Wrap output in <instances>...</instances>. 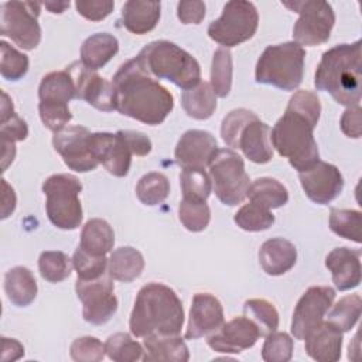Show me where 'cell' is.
<instances>
[{
  "mask_svg": "<svg viewBox=\"0 0 362 362\" xmlns=\"http://www.w3.org/2000/svg\"><path fill=\"white\" fill-rule=\"evenodd\" d=\"M1 342H3V361H16L24 355V348L18 341L3 337Z\"/></svg>",
  "mask_w": 362,
  "mask_h": 362,
  "instance_id": "55",
  "label": "cell"
},
{
  "mask_svg": "<svg viewBox=\"0 0 362 362\" xmlns=\"http://www.w3.org/2000/svg\"><path fill=\"white\" fill-rule=\"evenodd\" d=\"M222 324L223 308L221 301L209 293H197L192 297L185 338L198 339L216 331Z\"/></svg>",
  "mask_w": 362,
  "mask_h": 362,
  "instance_id": "21",
  "label": "cell"
},
{
  "mask_svg": "<svg viewBox=\"0 0 362 362\" xmlns=\"http://www.w3.org/2000/svg\"><path fill=\"white\" fill-rule=\"evenodd\" d=\"M283 6L300 14L293 27V38L298 45H320L329 40L335 14L329 3L321 0L283 1Z\"/></svg>",
  "mask_w": 362,
  "mask_h": 362,
  "instance_id": "11",
  "label": "cell"
},
{
  "mask_svg": "<svg viewBox=\"0 0 362 362\" xmlns=\"http://www.w3.org/2000/svg\"><path fill=\"white\" fill-rule=\"evenodd\" d=\"M318 122L287 107L270 132V143L298 173L307 171L320 161L314 129Z\"/></svg>",
  "mask_w": 362,
  "mask_h": 362,
  "instance_id": "4",
  "label": "cell"
},
{
  "mask_svg": "<svg viewBox=\"0 0 362 362\" xmlns=\"http://www.w3.org/2000/svg\"><path fill=\"white\" fill-rule=\"evenodd\" d=\"M119 51V41L109 33H96L88 37L81 47V62L89 69L105 66Z\"/></svg>",
  "mask_w": 362,
  "mask_h": 362,
  "instance_id": "28",
  "label": "cell"
},
{
  "mask_svg": "<svg viewBox=\"0 0 362 362\" xmlns=\"http://www.w3.org/2000/svg\"><path fill=\"white\" fill-rule=\"evenodd\" d=\"M146 362H187L188 346L178 335H150L143 341Z\"/></svg>",
  "mask_w": 362,
  "mask_h": 362,
  "instance_id": "27",
  "label": "cell"
},
{
  "mask_svg": "<svg viewBox=\"0 0 362 362\" xmlns=\"http://www.w3.org/2000/svg\"><path fill=\"white\" fill-rule=\"evenodd\" d=\"M144 269L143 255L130 246H123L112 252L107 260V273L113 280L130 283L136 280Z\"/></svg>",
  "mask_w": 362,
  "mask_h": 362,
  "instance_id": "30",
  "label": "cell"
},
{
  "mask_svg": "<svg viewBox=\"0 0 362 362\" xmlns=\"http://www.w3.org/2000/svg\"><path fill=\"white\" fill-rule=\"evenodd\" d=\"M178 218L189 232L204 230L211 219V209L206 202L184 199L178 205Z\"/></svg>",
  "mask_w": 362,
  "mask_h": 362,
  "instance_id": "44",
  "label": "cell"
},
{
  "mask_svg": "<svg viewBox=\"0 0 362 362\" xmlns=\"http://www.w3.org/2000/svg\"><path fill=\"white\" fill-rule=\"evenodd\" d=\"M69 351L71 358L76 362H99L106 354L105 344L95 337L76 338L71 344Z\"/></svg>",
  "mask_w": 362,
  "mask_h": 362,
  "instance_id": "48",
  "label": "cell"
},
{
  "mask_svg": "<svg viewBox=\"0 0 362 362\" xmlns=\"http://www.w3.org/2000/svg\"><path fill=\"white\" fill-rule=\"evenodd\" d=\"M115 245V232L112 226L99 218L89 219L81 232V243L85 252L95 256H106Z\"/></svg>",
  "mask_w": 362,
  "mask_h": 362,
  "instance_id": "31",
  "label": "cell"
},
{
  "mask_svg": "<svg viewBox=\"0 0 362 362\" xmlns=\"http://www.w3.org/2000/svg\"><path fill=\"white\" fill-rule=\"evenodd\" d=\"M78 298L83 304V320L93 325L107 322L117 310V298L113 294V281L109 273L93 279H78L75 284Z\"/></svg>",
  "mask_w": 362,
  "mask_h": 362,
  "instance_id": "13",
  "label": "cell"
},
{
  "mask_svg": "<svg viewBox=\"0 0 362 362\" xmlns=\"http://www.w3.org/2000/svg\"><path fill=\"white\" fill-rule=\"evenodd\" d=\"M105 351L109 359L115 362H134L143 359L144 348L126 332H116L105 342Z\"/></svg>",
  "mask_w": 362,
  "mask_h": 362,
  "instance_id": "40",
  "label": "cell"
},
{
  "mask_svg": "<svg viewBox=\"0 0 362 362\" xmlns=\"http://www.w3.org/2000/svg\"><path fill=\"white\" fill-rule=\"evenodd\" d=\"M246 198L267 209L280 208L287 204L288 192L287 188L274 178L263 177L250 182Z\"/></svg>",
  "mask_w": 362,
  "mask_h": 362,
  "instance_id": "33",
  "label": "cell"
},
{
  "mask_svg": "<svg viewBox=\"0 0 362 362\" xmlns=\"http://www.w3.org/2000/svg\"><path fill=\"white\" fill-rule=\"evenodd\" d=\"M260 337L257 325L247 317H236L223 322L206 339L208 345L221 354H239L256 344Z\"/></svg>",
  "mask_w": 362,
  "mask_h": 362,
  "instance_id": "19",
  "label": "cell"
},
{
  "mask_svg": "<svg viewBox=\"0 0 362 362\" xmlns=\"http://www.w3.org/2000/svg\"><path fill=\"white\" fill-rule=\"evenodd\" d=\"M325 266L339 291L351 290L361 283V250L335 247L325 257Z\"/></svg>",
  "mask_w": 362,
  "mask_h": 362,
  "instance_id": "23",
  "label": "cell"
},
{
  "mask_svg": "<svg viewBox=\"0 0 362 362\" xmlns=\"http://www.w3.org/2000/svg\"><path fill=\"white\" fill-rule=\"evenodd\" d=\"M218 151L216 139L205 130H188L177 143L175 163L182 168H205Z\"/></svg>",
  "mask_w": 362,
  "mask_h": 362,
  "instance_id": "20",
  "label": "cell"
},
{
  "mask_svg": "<svg viewBox=\"0 0 362 362\" xmlns=\"http://www.w3.org/2000/svg\"><path fill=\"white\" fill-rule=\"evenodd\" d=\"M298 178L305 195L320 205L329 204L344 188V178L339 170L321 160L307 171L298 173Z\"/></svg>",
  "mask_w": 362,
  "mask_h": 362,
  "instance_id": "18",
  "label": "cell"
},
{
  "mask_svg": "<svg viewBox=\"0 0 362 362\" xmlns=\"http://www.w3.org/2000/svg\"><path fill=\"white\" fill-rule=\"evenodd\" d=\"M335 300V290L329 286H313L298 300L291 320V334L304 339L310 331L324 321L327 311Z\"/></svg>",
  "mask_w": 362,
  "mask_h": 362,
  "instance_id": "14",
  "label": "cell"
},
{
  "mask_svg": "<svg viewBox=\"0 0 362 362\" xmlns=\"http://www.w3.org/2000/svg\"><path fill=\"white\" fill-rule=\"evenodd\" d=\"M180 185L184 199L206 202L212 182L204 168H182L180 174Z\"/></svg>",
  "mask_w": 362,
  "mask_h": 362,
  "instance_id": "38",
  "label": "cell"
},
{
  "mask_svg": "<svg viewBox=\"0 0 362 362\" xmlns=\"http://www.w3.org/2000/svg\"><path fill=\"white\" fill-rule=\"evenodd\" d=\"M361 44L356 40L329 48L322 54L314 75V86L346 107L359 106L361 102Z\"/></svg>",
  "mask_w": 362,
  "mask_h": 362,
  "instance_id": "3",
  "label": "cell"
},
{
  "mask_svg": "<svg viewBox=\"0 0 362 362\" xmlns=\"http://www.w3.org/2000/svg\"><path fill=\"white\" fill-rule=\"evenodd\" d=\"M209 175L215 195L228 205L235 206L245 201L250 185L245 171L243 158L230 148H218L209 163Z\"/></svg>",
  "mask_w": 362,
  "mask_h": 362,
  "instance_id": "9",
  "label": "cell"
},
{
  "mask_svg": "<svg viewBox=\"0 0 362 362\" xmlns=\"http://www.w3.org/2000/svg\"><path fill=\"white\" fill-rule=\"evenodd\" d=\"M1 168L3 171H6V168L8 167L10 163H13L14 156H16V147L13 141L4 140L1 139Z\"/></svg>",
  "mask_w": 362,
  "mask_h": 362,
  "instance_id": "56",
  "label": "cell"
},
{
  "mask_svg": "<svg viewBox=\"0 0 362 362\" xmlns=\"http://www.w3.org/2000/svg\"><path fill=\"white\" fill-rule=\"evenodd\" d=\"M168 194L170 181L161 173H147L139 180L136 185V195L139 201L148 206H154L164 202Z\"/></svg>",
  "mask_w": 362,
  "mask_h": 362,
  "instance_id": "36",
  "label": "cell"
},
{
  "mask_svg": "<svg viewBox=\"0 0 362 362\" xmlns=\"http://www.w3.org/2000/svg\"><path fill=\"white\" fill-rule=\"evenodd\" d=\"M89 148L93 157L112 175L126 177L132 164V151L122 130L116 133L98 132L89 136Z\"/></svg>",
  "mask_w": 362,
  "mask_h": 362,
  "instance_id": "17",
  "label": "cell"
},
{
  "mask_svg": "<svg viewBox=\"0 0 362 362\" xmlns=\"http://www.w3.org/2000/svg\"><path fill=\"white\" fill-rule=\"evenodd\" d=\"M160 16V1L129 0L122 7V24L127 31L137 35H143L156 28Z\"/></svg>",
  "mask_w": 362,
  "mask_h": 362,
  "instance_id": "26",
  "label": "cell"
},
{
  "mask_svg": "<svg viewBox=\"0 0 362 362\" xmlns=\"http://www.w3.org/2000/svg\"><path fill=\"white\" fill-rule=\"evenodd\" d=\"M107 260L106 256L90 255L78 246L72 257V264L78 273V279L93 280L106 273Z\"/></svg>",
  "mask_w": 362,
  "mask_h": 362,
  "instance_id": "46",
  "label": "cell"
},
{
  "mask_svg": "<svg viewBox=\"0 0 362 362\" xmlns=\"http://www.w3.org/2000/svg\"><path fill=\"white\" fill-rule=\"evenodd\" d=\"M75 7H76L78 13L82 17H85L86 20L100 21L112 13L115 3L109 1V0H90V1L78 0L75 3Z\"/></svg>",
  "mask_w": 362,
  "mask_h": 362,
  "instance_id": "50",
  "label": "cell"
},
{
  "mask_svg": "<svg viewBox=\"0 0 362 362\" xmlns=\"http://www.w3.org/2000/svg\"><path fill=\"white\" fill-rule=\"evenodd\" d=\"M75 85L76 99L86 100L102 112L116 110L115 88L112 82L102 78L96 71L86 68L82 62H74L65 69Z\"/></svg>",
  "mask_w": 362,
  "mask_h": 362,
  "instance_id": "16",
  "label": "cell"
},
{
  "mask_svg": "<svg viewBox=\"0 0 362 362\" xmlns=\"http://www.w3.org/2000/svg\"><path fill=\"white\" fill-rule=\"evenodd\" d=\"M293 356V339L286 332H272L266 335L262 348V358L266 362H287Z\"/></svg>",
  "mask_w": 362,
  "mask_h": 362,
  "instance_id": "47",
  "label": "cell"
},
{
  "mask_svg": "<svg viewBox=\"0 0 362 362\" xmlns=\"http://www.w3.org/2000/svg\"><path fill=\"white\" fill-rule=\"evenodd\" d=\"M1 122H0V136L8 141H20L28 136L27 123L14 112L13 102L10 96L1 92Z\"/></svg>",
  "mask_w": 362,
  "mask_h": 362,
  "instance_id": "42",
  "label": "cell"
},
{
  "mask_svg": "<svg viewBox=\"0 0 362 362\" xmlns=\"http://www.w3.org/2000/svg\"><path fill=\"white\" fill-rule=\"evenodd\" d=\"M232 148H240L245 157L256 164L269 163L273 157L270 127L256 116L239 130Z\"/></svg>",
  "mask_w": 362,
  "mask_h": 362,
  "instance_id": "22",
  "label": "cell"
},
{
  "mask_svg": "<svg viewBox=\"0 0 362 362\" xmlns=\"http://www.w3.org/2000/svg\"><path fill=\"white\" fill-rule=\"evenodd\" d=\"M116 110L141 123L157 126L174 107L167 88L148 75L136 58L124 62L112 78Z\"/></svg>",
  "mask_w": 362,
  "mask_h": 362,
  "instance_id": "1",
  "label": "cell"
},
{
  "mask_svg": "<svg viewBox=\"0 0 362 362\" xmlns=\"http://www.w3.org/2000/svg\"><path fill=\"white\" fill-rule=\"evenodd\" d=\"M341 130L345 136L359 139L362 134V109L361 106L346 107L341 117Z\"/></svg>",
  "mask_w": 362,
  "mask_h": 362,
  "instance_id": "51",
  "label": "cell"
},
{
  "mask_svg": "<svg viewBox=\"0 0 362 362\" xmlns=\"http://www.w3.org/2000/svg\"><path fill=\"white\" fill-rule=\"evenodd\" d=\"M305 352L318 362H337L341 358L342 332L328 321H322L307 334Z\"/></svg>",
  "mask_w": 362,
  "mask_h": 362,
  "instance_id": "24",
  "label": "cell"
},
{
  "mask_svg": "<svg viewBox=\"0 0 362 362\" xmlns=\"http://www.w3.org/2000/svg\"><path fill=\"white\" fill-rule=\"evenodd\" d=\"M204 1H180L177 6V16L182 24H199L205 17Z\"/></svg>",
  "mask_w": 362,
  "mask_h": 362,
  "instance_id": "52",
  "label": "cell"
},
{
  "mask_svg": "<svg viewBox=\"0 0 362 362\" xmlns=\"http://www.w3.org/2000/svg\"><path fill=\"white\" fill-rule=\"evenodd\" d=\"M256 115L247 109H233L230 110L222 120V124H221V136H222V140L229 146L232 147L233 146V141H235V137L236 134L239 133V130L247 123L250 122L252 119H255Z\"/></svg>",
  "mask_w": 362,
  "mask_h": 362,
  "instance_id": "49",
  "label": "cell"
},
{
  "mask_svg": "<svg viewBox=\"0 0 362 362\" xmlns=\"http://www.w3.org/2000/svg\"><path fill=\"white\" fill-rule=\"evenodd\" d=\"M41 3L6 1L1 4L0 33L23 49H34L41 41L38 16Z\"/></svg>",
  "mask_w": 362,
  "mask_h": 362,
  "instance_id": "12",
  "label": "cell"
},
{
  "mask_svg": "<svg viewBox=\"0 0 362 362\" xmlns=\"http://www.w3.org/2000/svg\"><path fill=\"white\" fill-rule=\"evenodd\" d=\"M1 218L6 219L10 214H13L16 208V194L14 189L7 184L6 180H1Z\"/></svg>",
  "mask_w": 362,
  "mask_h": 362,
  "instance_id": "54",
  "label": "cell"
},
{
  "mask_svg": "<svg viewBox=\"0 0 362 362\" xmlns=\"http://www.w3.org/2000/svg\"><path fill=\"white\" fill-rule=\"evenodd\" d=\"M331 230L345 239L361 243V212L356 209L331 208L329 214Z\"/></svg>",
  "mask_w": 362,
  "mask_h": 362,
  "instance_id": "43",
  "label": "cell"
},
{
  "mask_svg": "<svg viewBox=\"0 0 362 362\" xmlns=\"http://www.w3.org/2000/svg\"><path fill=\"white\" fill-rule=\"evenodd\" d=\"M136 59L148 75L167 79L184 90L201 82L198 61L174 42L153 41L137 54Z\"/></svg>",
  "mask_w": 362,
  "mask_h": 362,
  "instance_id": "5",
  "label": "cell"
},
{
  "mask_svg": "<svg viewBox=\"0 0 362 362\" xmlns=\"http://www.w3.org/2000/svg\"><path fill=\"white\" fill-rule=\"evenodd\" d=\"M297 260L296 246L283 238L266 240L259 250V262L269 276H281L287 273Z\"/></svg>",
  "mask_w": 362,
  "mask_h": 362,
  "instance_id": "25",
  "label": "cell"
},
{
  "mask_svg": "<svg viewBox=\"0 0 362 362\" xmlns=\"http://www.w3.org/2000/svg\"><path fill=\"white\" fill-rule=\"evenodd\" d=\"M361 307L362 300L358 294L345 296L327 311V321L337 327L341 332H346L358 322L361 317Z\"/></svg>",
  "mask_w": 362,
  "mask_h": 362,
  "instance_id": "34",
  "label": "cell"
},
{
  "mask_svg": "<svg viewBox=\"0 0 362 362\" xmlns=\"http://www.w3.org/2000/svg\"><path fill=\"white\" fill-rule=\"evenodd\" d=\"M304 58L305 49L294 41L269 45L257 59L256 82L294 90L303 81Z\"/></svg>",
  "mask_w": 362,
  "mask_h": 362,
  "instance_id": "6",
  "label": "cell"
},
{
  "mask_svg": "<svg viewBox=\"0 0 362 362\" xmlns=\"http://www.w3.org/2000/svg\"><path fill=\"white\" fill-rule=\"evenodd\" d=\"M182 324V303L173 288L161 283H148L139 290L129 321L132 335H178Z\"/></svg>",
  "mask_w": 362,
  "mask_h": 362,
  "instance_id": "2",
  "label": "cell"
},
{
  "mask_svg": "<svg viewBox=\"0 0 362 362\" xmlns=\"http://www.w3.org/2000/svg\"><path fill=\"white\" fill-rule=\"evenodd\" d=\"M4 290L8 300L17 307L30 305L37 297V281L33 273L23 266L10 269L4 276Z\"/></svg>",
  "mask_w": 362,
  "mask_h": 362,
  "instance_id": "29",
  "label": "cell"
},
{
  "mask_svg": "<svg viewBox=\"0 0 362 362\" xmlns=\"http://www.w3.org/2000/svg\"><path fill=\"white\" fill-rule=\"evenodd\" d=\"M243 314L257 325L260 337H266L279 328V313L267 300L252 298L245 301Z\"/></svg>",
  "mask_w": 362,
  "mask_h": 362,
  "instance_id": "35",
  "label": "cell"
},
{
  "mask_svg": "<svg viewBox=\"0 0 362 362\" xmlns=\"http://www.w3.org/2000/svg\"><path fill=\"white\" fill-rule=\"evenodd\" d=\"M81 181L71 174H54L42 184L47 197L45 208L51 223L64 230H74L82 222V205L79 194Z\"/></svg>",
  "mask_w": 362,
  "mask_h": 362,
  "instance_id": "7",
  "label": "cell"
},
{
  "mask_svg": "<svg viewBox=\"0 0 362 362\" xmlns=\"http://www.w3.org/2000/svg\"><path fill=\"white\" fill-rule=\"evenodd\" d=\"M72 260L59 250H47L40 255L38 269L44 280L49 283H59L69 277L72 272Z\"/></svg>",
  "mask_w": 362,
  "mask_h": 362,
  "instance_id": "39",
  "label": "cell"
},
{
  "mask_svg": "<svg viewBox=\"0 0 362 362\" xmlns=\"http://www.w3.org/2000/svg\"><path fill=\"white\" fill-rule=\"evenodd\" d=\"M38 112L47 129L57 133L72 119L68 103L76 98L75 85L66 71L47 74L38 88Z\"/></svg>",
  "mask_w": 362,
  "mask_h": 362,
  "instance_id": "8",
  "label": "cell"
},
{
  "mask_svg": "<svg viewBox=\"0 0 362 362\" xmlns=\"http://www.w3.org/2000/svg\"><path fill=\"white\" fill-rule=\"evenodd\" d=\"M44 6L54 14H61L65 11L66 7H69V1H47Z\"/></svg>",
  "mask_w": 362,
  "mask_h": 362,
  "instance_id": "57",
  "label": "cell"
},
{
  "mask_svg": "<svg viewBox=\"0 0 362 362\" xmlns=\"http://www.w3.org/2000/svg\"><path fill=\"white\" fill-rule=\"evenodd\" d=\"M211 86L216 96L226 98L232 88V54L228 48H218L212 57Z\"/></svg>",
  "mask_w": 362,
  "mask_h": 362,
  "instance_id": "37",
  "label": "cell"
},
{
  "mask_svg": "<svg viewBox=\"0 0 362 362\" xmlns=\"http://www.w3.org/2000/svg\"><path fill=\"white\" fill-rule=\"evenodd\" d=\"M1 49V61H0V72L1 76L7 81H18L28 71V57L6 41H0Z\"/></svg>",
  "mask_w": 362,
  "mask_h": 362,
  "instance_id": "45",
  "label": "cell"
},
{
  "mask_svg": "<svg viewBox=\"0 0 362 362\" xmlns=\"http://www.w3.org/2000/svg\"><path fill=\"white\" fill-rule=\"evenodd\" d=\"M122 133L130 147L132 154L144 157L151 151V140L144 133L134 130H122Z\"/></svg>",
  "mask_w": 362,
  "mask_h": 362,
  "instance_id": "53",
  "label": "cell"
},
{
  "mask_svg": "<svg viewBox=\"0 0 362 362\" xmlns=\"http://www.w3.org/2000/svg\"><path fill=\"white\" fill-rule=\"evenodd\" d=\"M181 105L185 113L197 120H205L216 109V95L209 82H199L181 95Z\"/></svg>",
  "mask_w": 362,
  "mask_h": 362,
  "instance_id": "32",
  "label": "cell"
},
{
  "mask_svg": "<svg viewBox=\"0 0 362 362\" xmlns=\"http://www.w3.org/2000/svg\"><path fill=\"white\" fill-rule=\"evenodd\" d=\"M259 24V14L253 3L232 0L223 6L219 18L208 27V35L223 48L236 47L250 40Z\"/></svg>",
  "mask_w": 362,
  "mask_h": 362,
  "instance_id": "10",
  "label": "cell"
},
{
  "mask_svg": "<svg viewBox=\"0 0 362 362\" xmlns=\"http://www.w3.org/2000/svg\"><path fill=\"white\" fill-rule=\"evenodd\" d=\"M233 221L243 230L260 232L269 229L274 223V215L270 209L255 202H249L235 214Z\"/></svg>",
  "mask_w": 362,
  "mask_h": 362,
  "instance_id": "41",
  "label": "cell"
},
{
  "mask_svg": "<svg viewBox=\"0 0 362 362\" xmlns=\"http://www.w3.org/2000/svg\"><path fill=\"white\" fill-rule=\"evenodd\" d=\"M90 132L83 126H68L54 133L52 146L68 168L76 173L95 170L99 163L89 148Z\"/></svg>",
  "mask_w": 362,
  "mask_h": 362,
  "instance_id": "15",
  "label": "cell"
}]
</instances>
